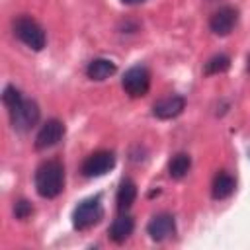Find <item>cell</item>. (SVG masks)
Masks as SVG:
<instances>
[{"label": "cell", "instance_id": "6da1fadb", "mask_svg": "<svg viewBox=\"0 0 250 250\" xmlns=\"http://www.w3.org/2000/svg\"><path fill=\"white\" fill-rule=\"evenodd\" d=\"M64 188V168L59 160H47L35 170V189L41 197L53 199Z\"/></svg>", "mask_w": 250, "mask_h": 250}, {"label": "cell", "instance_id": "7a4b0ae2", "mask_svg": "<svg viewBox=\"0 0 250 250\" xmlns=\"http://www.w3.org/2000/svg\"><path fill=\"white\" fill-rule=\"evenodd\" d=\"M14 33H16V37L23 45H27L33 51H41L45 47V41H47L45 31H43V27L31 16H20V18H16L14 20Z\"/></svg>", "mask_w": 250, "mask_h": 250}, {"label": "cell", "instance_id": "3957f363", "mask_svg": "<svg viewBox=\"0 0 250 250\" xmlns=\"http://www.w3.org/2000/svg\"><path fill=\"white\" fill-rule=\"evenodd\" d=\"M8 113H10L12 127L20 133L29 131L39 121V105L33 100H25L23 96L14 105L8 107Z\"/></svg>", "mask_w": 250, "mask_h": 250}, {"label": "cell", "instance_id": "277c9868", "mask_svg": "<svg viewBox=\"0 0 250 250\" xmlns=\"http://www.w3.org/2000/svg\"><path fill=\"white\" fill-rule=\"evenodd\" d=\"M104 217V205H102V199L96 195V197H88L84 201H80L72 213V225L74 229L78 230H86L94 225H98Z\"/></svg>", "mask_w": 250, "mask_h": 250}, {"label": "cell", "instance_id": "5b68a950", "mask_svg": "<svg viewBox=\"0 0 250 250\" xmlns=\"http://www.w3.org/2000/svg\"><path fill=\"white\" fill-rule=\"evenodd\" d=\"M121 86L131 98H143L150 88V72L146 70V66L135 64L129 70H125L121 78Z\"/></svg>", "mask_w": 250, "mask_h": 250}, {"label": "cell", "instance_id": "8992f818", "mask_svg": "<svg viewBox=\"0 0 250 250\" xmlns=\"http://www.w3.org/2000/svg\"><path fill=\"white\" fill-rule=\"evenodd\" d=\"M113 166H115V154L111 150H98V152H92L82 162V174L86 178H98L107 174Z\"/></svg>", "mask_w": 250, "mask_h": 250}, {"label": "cell", "instance_id": "52a82bcc", "mask_svg": "<svg viewBox=\"0 0 250 250\" xmlns=\"http://www.w3.org/2000/svg\"><path fill=\"white\" fill-rule=\"evenodd\" d=\"M62 137H64V123L59 119H49L41 125V129L35 137V148L37 150L51 148V146L59 145V141Z\"/></svg>", "mask_w": 250, "mask_h": 250}, {"label": "cell", "instance_id": "ba28073f", "mask_svg": "<svg viewBox=\"0 0 250 250\" xmlns=\"http://www.w3.org/2000/svg\"><path fill=\"white\" fill-rule=\"evenodd\" d=\"M146 232L152 240L160 242V240H166L170 238L174 232H176V223H174V217L170 213H158L154 215L148 225H146Z\"/></svg>", "mask_w": 250, "mask_h": 250}, {"label": "cell", "instance_id": "9c48e42d", "mask_svg": "<svg viewBox=\"0 0 250 250\" xmlns=\"http://www.w3.org/2000/svg\"><path fill=\"white\" fill-rule=\"evenodd\" d=\"M236 20H238V12L230 6H225V8H219L211 20H209V27L215 35H229L234 25H236Z\"/></svg>", "mask_w": 250, "mask_h": 250}, {"label": "cell", "instance_id": "30bf717a", "mask_svg": "<svg viewBox=\"0 0 250 250\" xmlns=\"http://www.w3.org/2000/svg\"><path fill=\"white\" fill-rule=\"evenodd\" d=\"M186 107V100L182 96H168V98H162L158 100L154 105H152V113L154 117L158 119H172V117H178Z\"/></svg>", "mask_w": 250, "mask_h": 250}, {"label": "cell", "instance_id": "8fae6325", "mask_svg": "<svg viewBox=\"0 0 250 250\" xmlns=\"http://www.w3.org/2000/svg\"><path fill=\"white\" fill-rule=\"evenodd\" d=\"M133 229H135V221L133 217L129 215H119L117 219H113L111 227H109V238L117 244L125 242L131 234H133Z\"/></svg>", "mask_w": 250, "mask_h": 250}, {"label": "cell", "instance_id": "7c38bea8", "mask_svg": "<svg viewBox=\"0 0 250 250\" xmlns=\"http://www.w3.org/2000/svg\"><path fill=\"white\" fill-rule=\"evenodd\" d=\"M135 199H137V184L133 180H129V178H123L121 184H119V188H117V197H115L117 209L121 213L127 211L135 203Z\"/></svg>", "mask_w": 250, "mask_h": 250}, {"label": "cell", "instance_id": "4fadbf2b", "mask_svg": "<svg viewBox=\"0 0 250 250\" xmlns=\"http://www.w3.org/2000/svg\"><path fill=\"white\" fill-rule=\"evenodd\" d=\"M236 188V182L234 178L229 174V172H219L213 180V186H211V193L215 199H227L229 195H232Z\"/></svg>", "mask_w": 250, "mask_h": 250}, {"label": "cell", "instance_id": "5bb4252c", "mask_svg": "<svg viewBox=\"0 0 250 250\" xmlns=\"http://www.w3.org/2000/svg\"><path fill=\"white\" fill-rule=\"evenodd\" d=\"M113 72H115V62H111L109 59H94V61L88 64V68H86L88 78L98 80V82L109 78Z\"/></svg>", "mask_w": 250, "mask_h": 250}, {"label": "cell", "instance_id": "9a60e30c", "mask_svg": "<svg viewBox=\"0 0 250 250\" xmlns=\"http://www.w3.org/2000/svg\"><path fill=\"white\" fill-rule=\"evenodd\" d=\"M191 168V158L186 152H178L172 156V160L168 162V174L174 180H182Z\"/></svg>", "mask_w": 250, "mask_h": 250}, {"label": "cell", "instance_id": "2e32d148", "mask_svg": "<svg viewBox=\"0 0 250 250\" xmlns=\"http://www.w3.org/2000/svg\"><path fill=\"white\" fill-rule=\"evenodd\" d=\"M230 66V59L227 55H215L205 62V74H221Z\"/></svg>", "mask_w": 250, "mask_h": 250}, {"label": "cell", "instance_id": "e0dca14e", "mask_svg": "<svg viewBox=\"0 0 250 250\" xmlns=\"http://www.w3.org/2000/svg\"><path fill=\"white\" fill-rule=\"evenodd\" d=\"M31 203L29 201H25V199H20V201H16V205H14V215H16V219H27L29 215H31Z\"/></svg>", "mask_w": 250, "mask_h": 250}, {"label": "cell", "instance_id": "ac0fdd59", "mask_svg": "<svg viewBox=\"0 0 250 250\" xmlns=\"http://www.w3.org/2000/svg\"><path fill=\"white\" fill-rule=\"evenodd\" d=\"M123 4H141V2H145V0H121Z\"/></svg>", "mask_w": 250, "mask_h": 250}, {"label": "cell", "instance_id": "d6986e66", "mask_svg": "<svg viewBox=\"0 0 250 250\" xmlns=\"http://www.w3.org/2000/svg\"><path fill=\"white\" fill-rule=\"evenodd\" d=\"M248 68H250V59H248Z\"/></svg>", "mask_w": 250, "mask_h": 250}]
</instances>
